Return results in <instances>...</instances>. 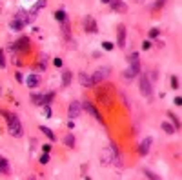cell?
Wrapping results in <instances>:
<instances>
[{"mask_svg": "<svg viewBox=\"0 0 182 180\" xmlns=\"http://www.w3.org/2000/svg\"><path fill=\"white\" fill-rule=\"evenodd\" d=\"M2 115H4L5 120H7V129H9V133H11L13 137L20 138V137L24 135V129H22V124H20L18 117H16L15 113H7V111H2Z\"/></svg>", "mask_w": 182, "mask_h": 180, "instance_id": "1", "label": "cell"}, {"mask_svg": "<svg viewBox=\"0 0 182 180\" xmlns=\"http://www.w3.org/2000/svg\"><path fill=\"white\" fill-rule=\"evenodd\" d=\"M102 164H117V166H120V155H118V151H117V146L115 144H111L109 148H106L104 151H102Z\"/></svg>", "mask_w": 182, "mask_h": 180, "instance_id": "2", "label": "cell"}, {"mask_svg": "<svg viewBox=\"0 0 182 180\" xmlns=\"http://www.w3.org/2000/svg\"><path fill=\"white\" fill-rule=\"evenodd\" d=\"M29 22H31L29 13H27V11H18V13L15 15V18L11 20L9 27H11V29H15V31H20V29H24Z\"/></svg>", "mask_w": 182, "mask_h": 180, "instance_id": "3", "label": "cell"}, {"mask_svg": "<svg viewBox=\"0 0 182 180\" xmlns=\"http://www.w3.org/2000/svg\"><path fill=\"white\" fill-rule=\"evenodd\" d=\"M140 93H142V97H146V98H151V97H153V87H151V82H149V78H148V75H142V76H140Z\"/></svg>", "mask_w": 182, "mask_h": 180, "instance_id": "4", "label": "cell"}, {"mask_svg": "<svg viewBox=\"0 0 182 180\" xmlns=\"http://www.w3.org/2000/svg\"><path fill=\"white\" fill-rule=\"evenodd\" d=\"M109 71H111V69H109L108 66H104V67H98V69L93 73V76H91V80H93V86H95V84H100L104 78H108V76H109Z\"/></svg>", "mask_w": 182, "mask_h": 180, "instance_id": "5", "label": "cell"}, {"mask_svg": "<svg viewBox=\"0 0 182 180\" xmlns=\"http://www.w3.org/2000/svg\"><path fill=\"white\" fill-rule=\"evenodd\" d=\"M80 106H82V109H86L89 115H93V118H97L98 122H102V124H104V118H102V117H100V113H98V111L93 107V104H91V102L84 100V102H80Z\"/></svg>", "mask_w": 182, "mask_h": 180, "instance_id": "6", "label": "cell"}, {"mask_svg": "<svg viewBox=\"0 0 182 180\" xmlns=\"http://www.w3.org/2000/svg\"><path fill=\"white\" fill-rule=\"evenodd\" d=\"M80 109H82V106H80L78 100L71 102V104H69V109H67V117H69V120H75V118L80 115Z\"/></svg>", "mask_w": 182, "mask_h": 180, "instance_id": "7", "label": "cell"}, {"mask_svg": "<svg viewBox=\"0 0 182 180\" xmlns=\"http://www.w3.org/2000/svg\"><path fill=\"white\" fill-rule=\"evenodd\" d=\"M137 73H140V62H139V64H131V66H129V67L122 73V76L131 80V78H135V76H137Z\"/></svg>", "mask_w": 182, "mask_h": 180, "instance_id": "8", "label": "cell"}, {"mask_svg": "<svg viewBox=\"0 0 182 180\" xmlns=\"http://www.w3.org/2000/svg\"><path fill=\"white\" fill-rule=\"evenodd\" d=\"M151 144H153V138H151V137H146V138L139 144V153H140L142 157H144V155H148V151H149Z\"/></svg>", "mask_w": 182, "mask_h": 180, "instance_id": "9", "label": "cell"}, {"mask_svg": "<svg viewBox=\"0 0 182 180\" xmlns=\"http://www.w3.org/2000/svg\"><path fill=\"white\" fill-rule=\"evenodd\" d=\"M84 29H86L88 33H97V31H98L93 16H86V18H84Z\"/></svg>", "mask_w": 182, "mask_h": 180, "instance_id": "10", "label": "cell"}, {"mask_svg": "<svg viewBox=\"0 0 182 180\" xmlns=\"http://www.w3.org/2000/svg\"><path fill=\"white\" fill-rule=\"evenodd\" d=\"M117 38H118V47H124L126 46V25L120 24L118 29H117Z\"/></svg>", "mask_w": 182, "mask_h": 180, "instance_id": "11", "label": "cell"}, {"mask_svg": "<svg viewBox=\"0 0 182 180\" xmlns=\"http://www.w3.org/2000/svg\"><path fill=\"white\" fill-rule=\"evenodd\" d=\"M109 5H111V9H113V11H118V13L128 11V5H126L122 0H109Z\"/></svg>", "mask_w": 182, "mask_h": 180, "instance_id": "12", "label": "cell"}, {"mask_svg": "<svg viewBox=\"0 0 182 180\" xmlns=\"http://www.w3.org/2000/svg\"><path fill=\"white\" fill-rule=\"evenodd\" d=\"M42 7H46V0H38V2H36V4H35L33 7H31V11H29V18L33 20V18L36 16V13H38V11H40Z\"/></svg>", "mask_w": 182, "mask_h": 180, "instance_id": "13", "label": "cell"}, {"mask_svg": "<svg viewBox=\"0 0 182 180\" xmlns=\"http://www.w3.org/2000/svg\"><path fill=\"white\" fill-rule=\"evenodd\" d=\"M26 84H27L29 87H36V86L40 84V75H36V73L29 75V76L26 78Z\"/></svg>", "mask_w": 182, "mask_h": 180, "instance_id": "14", "label": "cell"}, {"mask_svg": "<svg viewBox=\"0 0 182 180\" xmlns=\"http://www.w3.org/2000/svg\"><path fill=\"white\" fill-rule=\"evenodd\" d=\"M78 80H80V84L86 86V87H91V86H93V80H91V76H89L88 73H80V75H78Z\"/></svg>", "mask_w": 182, "mask_h": 180, "instance_id": "15", "label": "cell"}, {"mask_svg": "<svg viewBox=\"0 0 182 180\" xmlns=\"http://www.w3.org/2000/svg\"><path fill=\"white\" fill-rule=\"evenodd\" d=\"M27 44H29V40H27V38H20L16 44H13V46H11V49H13V51H16V49H27Z\"/></svg>", "mask_w": 182, "mask_h": 180, "instance_id": "16", "label": "cell"}, {"mask_svg": "<svg viewBox=\"0 0 182 180\" xmlns=\"http://www.w3.org/2000/svg\"><path fill=\"white\" fill-rule=\"evenodd\" d=\"M31 102L35 106H44V95L42 93H33L31 95Z\"/></svg>", "mask_w": 182, "mask_h": 180, "instance_id": "17", "label": "cell"}, {"mask_svg": "<svg viewBox=\"0 0 182 180\" xmlns=\"http://www.w3.org/2000/svg\"><path fill=\"white\" fill-rule=\"evenodd\" d=\"M40 131H42V133H44V135H46V137L51 140V142H55V133H53L49 127H46V126H40Z\"/></svg>", "mask_w": 182, "mask_h": 180, "instance_id": "18", "label": "cell"}, {"mask_svg": "<svg viewBox=\"0 0 182 180\" xmlns=\"http://www.w3.org/2000/svg\"><path fill=\"white\" fill-rule=\"evenodd\" d=\"M64 144H66L67 148H75V137H73V133H67V135L64 137Z\"/></svg>", "mask_w": 182, "mask_h": 180, "instance_id": "19", "label": "cell"}, {"mask_svg": "<svg viewBox=\"0 0 182 180\" xmlns=\"http://www.w3.org/2000/svg\"><path fill=\"white\" fill-rule=\"evenodd\" d=\"M69 82H71V73H69V71H62V86L67 87Z\"/></svg>", "mask_w": 182, "mask_h": 180, "instance_id": "20", "label": "cell"}, {"mask_svg": "<svg viewBox=\"0 0 182 180\" xmlns=\"http://www.w3.org/2000/svg\"><path fill=\"white\" fill-rule=\"evenodd\" d=\"M162 129L166 131V133H170V135H173L177 129H175V126H171L170 122H162Z\"/></svg>", "mask_w": 182, "mask_h": 180, "instance_id": "21", "label": "cell"}, {"mask_svg": "<svg viewBox=\"0 0 182 180\" xmlns=\"http://www.w3.org/2000/svg\"><path fill=\"white\" fill-rule=\"evenodd\" d=\"M0 171L2 173H9V164H7V160L4 157H0Z\"/></svg>", "mask_w": 182, "mask_h": 180, "instance_id": "22", "label": "cell"}, {"mask_svg": "<svg viewBox=\"0 0 182 180\" xmlns=\"http://www.w3.org/2000/svg\"><path fill=\"white\" fill-rule=\"evenodd\" d=\"M53 98H55V93H53V91L46 93V95H44V104H49V102H51Z\"/></svg>", "mask_w": 182, "mask_h": 180, "instance_id": "23", "label": "cell"}, {"mask_svg": "<svg viewBox=\"0 0 182 180\" xmlns=\"http://www.w3.org/2000/svg\"><path fill=\"white\" fill-rule=\"evenodd\" d=\"M55 18H57V20H60V22H62V20H64V18H67V15H66V13H64V11H62V9H60V11H57V13H55Z\"/></svg>", "mask_w": 182, "mask_h": 180, "instance_id": "24", "label": "cell"}, {"mask_svg": "<svg viewBox=\"0 0 182 180\" xmlns=\"http://www.w3.org/2000/svg\"><path fill=\"white\" fill-rule=\"evenodd\" d=\"M128 60H129V64H139V53H131Z\"/></svg>", "mask_w": 182, "mask_h": 180, "instance_id": "25", "label": "cell"}, {"mask_svg": "<svg viewBox=\"0 0 182 180\" xmlns=\"http://www.w3.org/2000/svg\"><path fill=\"white\" fill-rule=\"evenodd\" d=\"M168 117H170V118H171V122L175 124V129H179V127H180V122H179V118H177V117H175L173 113H170Z\"/></svg>", "mask_w": 182, "mask_h": 180, "instance_id": "26", "label": "cell"}, {"mask_svg": "<svg viewBox=\"0 0 182 180\" xmlns=\"http://www.w3.org/2000/svg\"><path fill=\"white\" fill-rule=\"evenodd\" d=\"M49 162V155L44 151V155H40V164H47Z\"/></svg>", "mask_w": 182, "mask_h": 180, "instance_id": "27", "label": "cell"}, {"mask_svg": "<svg viewBox=\"0 0 182 180\" xmlns=\"http://www.w3.org/2000/svg\"><path fill=\"white\" fill-rule=\"evenodd\" d=\"M44 115L49 118L51 117V107H49V104H44Z\"/></svg>", "mask_w": 182, "mask_h": 180, "instance_id": "28", "label": "cell"}, {"mask_svg": "<svg viewBox=\"0 0 182 180\" xmlns=\"http://www.w3.org/2000/svg\"><path fill=\"white\" fill-rule=\"evenodd\" d=\"M102 46H104L106 51H111V49H113V42H102Z\"/></svg>", "mask_w": 182, "mask_h": 180, "instance_id": "29", "label": "cell"}, {"mask_svg": "<svg viewBox=\"0 0 182 180\" xmlns=\"http://www.w3.org/2000/svg\"><path fill=\"white\" fill-rule=\"evenodd\" d=\"M171 86H173V89H179V78L177 76H171Z\"/></svg>", "mask_w": 182, "mask_h": 180, "instance_id": "30", "label": "cell"}, {"mask_svg": "<svg viewBox=\"0 0 182 180\" xmlns=\"http://www.w3.org/2000/svg\"><path fill=\"white\" fill-rule=\"evenodd\" d=\"M164 4H166V0H157V2H155V5H153V9H160Z\"/></svg>", "mask_w": 182, "mask_h": 180, "instance_id": "31", "label": "cell"}, {"mask_svg": "<svg viewBox=\"0 0 182 180\" xmlns=\"http://www.w3.org/2000/svg\"><path fill=\"white\" fill-rule=\"evenodd\" d=\"M159 36V29H149V38H157Z\"/></svg>", "mask_w": 182, "mask_h": 180, "instance_id": "32", "label": "cell"}, {"mask_svg": "<svg viewBox=\"0 0 182 180\" xmlns=\"http://www.w3.org/2000/svg\"><path fill=\"white\" fill-rule=\"evenodd\" d=\"M0 67H5V58H4V51L0 49Z\"/></svg>", "mask_w": 182, "mask_h": 180, "instance_id": "33", "label": "cell"}, {"mask_svg": "<svg viewBox=\"0 0 182 180\" xmlns=\"http://www.w3.org/2000/svg\"><path fill=\"white\" fill-rule=\"evenodd\" d=\"M144 173L148 175V178H153V180L157 178V180H159V175H153V173H151V171H148V169H144Z\"/></svg>", "mask_w": 182, "mask_h": 180, "instance_id": "34", "label": "cell"}, {"mask_svg": "<svg viewBox=\"0 0 182 180\" xmlns=\"http://www.w3.org/2000/svg\"><path fill=\"white\" fill-rule=\"evenodd\" d=\"M142 47H144V49H149V47H151V42H149V40H146V42L142 44Z\"/></svg>", "mask_w": 182, "mask_h": 180, "instance_id": "35", "label": "cell"}, {"mask_svg": "<svg viewBox=\"0 0 182 180\" xmlns=\"http://www.w3.org/2000/svg\"><path fill=\"white\" fill-rule=\"evenodd\" d=\"M55 66H57V67H62V60H60V58H55Z\"/></svg>", "mask_w": 182, "mask_h": 180, "instance_id": "36", "label": "cell"}, {"mask_svg": "<svg viewBox=\"0 0 182 180\" xmlns=\"http://www.w3.org/2000/svg\"><path fill=\"white\" fill-rule=\"evenodd\" d=\"M42 149H44L46 153H49V149H51V146H49V144H44V146H42Z\"/></svg>", "mask_w": 182, "mask_h": 180, "instance_id": "37", "label": "cell"}, {"mask_svg": "<svg viewBox=\"0 0 182 180\" xmlns=\"http://www.w3.org/2000/svg\"><path fill=\"white\" fill-rule=\"evenodd\" d=\"M173 102H175V104H177V106H180V104H182V98H180V97H177V98H175V100H173Z\"/></svg>", "mask_w": 182, "mask_h": 180, "instance_id": "38", "label": "cell"}, {"mask_svg": "<svg viewBox=\"0 0 182 180\" xmlns=\"http://www.w3.org/2000/svg\"><path fill=\"white\" fill-rule=\"evenodd\" d=\"M102 2H104V4H109V0H102Z\"/></svg>", "mask_w": 182, "mask_h": 180, "instance_id": "39", "label": "cell"}, {"mask_svg": "<svg viewBox=\"0 0 182 180\" xmlns=\"http://www.w3.org/2000/svg\"><path fill=\"white\" fill-rule=\"evenodd\" d=\"M0 173H2V171H0Z\"/></svg>", "mask_w": 182, "mask_h": 180, "instance_id": "40", "label": "cell"}]
</instances>
